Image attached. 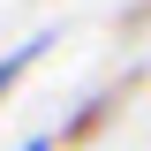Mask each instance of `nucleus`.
Listing matches in <instances>:
<instances>
[{"label":"nucleus","mask_w":151,"mask_h":151,"mask_svg":"<svg viewBox=\"0 0 151 151\" xmlns=\"http://www.w3.org/2000/svg\"><path fill=\"white\" fill-rule=\"evenodd\" d=\"M45 53H53V30H38V38H30V45H15V53H0V98L15 91V76H23V68H30V60H45Z\"/></svg>","instance_id":"obj_1"},{"label":"nucleus","mask_w":151,"mask_h":151,"mask_svg":"<svg viewBox=\"0 0 151 151\" xmlns=\"http://www.w3.org/2000/svg\"><path fill=\"white\" fill-rule=\"evenodd\" d=\"M106 113H113V98H91V106H83L68 129H60V144H83V136H98V121H106Z\"/></svg>","instance_id":"obj_2"},{"label":"nucleus","mask_w":151,"mask_h":151,"mask_svg":"<svg viewBox=\"0 0 151 151\" xmlns=\"http://www.w3.org/2000/svg\"><path fill=\"white\" fill-rule=\"evenodd\" d=\"M23 151H60V144H53V136H30V144H23Z\"/></svg>","instance_id":"obj_3"}]
</instances>
